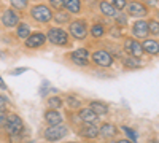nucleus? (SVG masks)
I'll return each mask as SVG.
<instances>
[{
  "mask_svg": "<svg viewBox=\"0 0 159 143\" xmlns=\"http://www.w3.org/2000/svg\"><path fill=\"white\" fill-rule=\"evenodd\" d=\"M46 40L56 46H67L70 43V37L67 30H64L61 27H49L46 34Z\"/></svg>",
  "mask_w": 159,
  "mask_h": 143,
  "instance_id": "obj_1",
  "label": "nucleus"
},
{
  "mask_svg": "<svg viewBox=\"0 0 159 143\" xmlns=\"http://www.w3.org/2000/svg\"><path fill=\"white\" fill-rule=\"evenodd\" d=\"M67 134H69V127L61 123V124H56V126H48V129L45 131L43 135H45L46 141H59Z\"/></svg>",
  "mask_w": 159,
  "mask_h": 143,
  "instance_id": "obj_2",
  "label": "nucleus"
},
{
  "mask_svg": "<svg viewBox=\"0 0 159 143\" xmlns=\"http://www.w3.org/2000/svg\"><path fill=\"white\" fill-rule=\"evenodd\" d=\"M30 16L40 24H48L54 15H52V11H51L49 7H46V5H35L30 10Z\"/></svg>",
  "mask_w": 159,
  "mask_h": 143,
  "instance_id": "obj_3",
  "label": "nucleus"
},
{
  "mask_svg": "<svg viewBox=\"0 0 159 143\" xmlns=\"http://www.w3.org/2000/svg\"><path fill=\"white\" fill-rule=\"evenodd\" d=\"M22 131H24L22 119L18 114H8V119H7V124H5V132L10 137H15V135L22 134Z\"/></svg>",
  "mask_w": 159,
  "mask_h": 143,
  "instance_id": "obj_4",
  "label": "nucleus"
},
{
  "mask_svg": "<svg viewBox=\"0 0 159 143\" xmlns=\"http://www.w3.org/2000/svg\"><path fill=\"white\" fill-rule=\"evenodd\" d=\"M91 57H92L96 65H99L102 69H108V67L113 65V56H111V53H108V51H105V49L94 51Z\"/></svg>",
  "mask_w": 159,
  "mask_h": 143,
  "instance_id": "obj_5",
  "label": "nucleus"
},
{
  "mask_svg": "<svg viewBox=\"0 0 159 143\" xmlns=\"http://www.w3.org/2000/svg\"><path fill=\"white\" fill-rule=\"evenodd\" d=\"M88 32H89V29H88V25H86L84 21H73V22H70L69 34L73 38H76V40H83V38H86Z\"/></svg>",
  "mask_w": 159,
  "mask_h": 143,
  "instance_id": "obj_6",
  "label": "nucleus"
},
{
  "mask_svg": "<svg viewBox=\"0 0 159 143\" xmlns=\"http://www.w3.org/2000/svg\"><path fill=\"white\" fill-rule=\"evenodd\" d=\"M127 15L129 16H135V18H143L148 15V8L147 5H143L142 2H135V0H132V2H127L126 8Z\"/></svg>",
  "mask_w": 159,
  "mask_h": 143,
  "instance_id": "obj_7",
  "label": "nucleus"
},
{
  "mask_svg": "<svg viewBox=\"0 0 159 143\" xmlns=\"http://www.w3.org/2000/svg\"><path fill=\"white\" fill-rule=\"evenodd\" d=\"M124 49L127 51L129 56H134V57H137V59H142L143 54H145L142 43L137 42V40H134V38H127V40L124 42Z\"/></svg>",
  "mask_w": 159,
  "mask_h": 143,
  "instance_id": "obj_8",
  "label": "nucleus"
},
{
  "mask_svg": "<svg viewBox=\"0 0 159 143\" xmlns=\"http://www.w3.org/2000/svg\"><path fill=\"white\" fill-rule=\"evenodd\" d=\"M2 24L5 27H16L19 24V15L16 10L13 8H8L2 13Z\"/></svg>",
  "mask_w": 159,
  "mask_h": 143,
  "instance_id": "obj_9",
  "label": "nucleus"
},
{
  "mask_svg": "<svg viewBox=\"0 0 159 143\" xmlns=\"http://www.w3.org/2000/svg\"><path fill=\"white\" fill-rule=\"evenodd\" d=\"M24 42H25L24 45L27 46V48H30V49H37V48H42V46L46 43V35H45V34H40V32H37V34H30Z\"/></svg>",
  "mask_w": 159,
  "mask_h": 143,
  "instance_id": "obj_10",
  "label": "nucleus"
},
{
  "mask_svg": "<svg viewBox=\"0 0 159 143\" xmlns=\"http://www.w3.org/2000/svg\"><path fill=\"white\" fill-rule=\"evenodd\" d=\"M150 34L148 30V22L147 21H143V19H139L134 22V25H132V35H134L135 38H147Z\"/></svg>",
  "mask_w": 159,
  "mask_h": 143,
  "instance_id": "obj_11",
  "label": "nucleus"
},
{
  "mask_svg": "<svg viewBox=\"0 0 159 143\" xmlns=\"http://www.w3.org/2000/svg\"><path fill=\"white\" fill-rule=\"evenodd\" d=\"M80 135L83 138H88V140H94L99 137V129L96 127V124H83L80 127Z\"/></svg>",
  "mask_w": 159,
  "mask_h": 143,
  "instance_id": "obj_12",
  "label": "nucleus"
},
{
  "mask_svg": "<svg viewBox=\"0 0 159 143\" xmlns=\"http://www.w3.org/2000/svg\"><path fill=\"white\" fill-rule=\"evenodd\" d=\"M78 118H80V121H81L83 124H96V121H97L99 116H97L94 111H92L89 107H86V108H81V110H80Z\"/></svg>",
  "mask_w": 159,
  "mask_h": 143,
  "instance_id": "obj_13",
  "label": "nucleus"
},
{
  "mask_svg": "<svg viewBox=\"0 0 159 143\" xmlns=\"http://www.w3.org/2000/svg\"><path fill=\"white\" fill-rule=\"evenodd\" d=\"M142 46H143L145 53L150 54V56H157L159 54V42L153 40V38H145Z\"/></svg>",
  "mask_w": 159,
  "mask_h": 143,
  "instance_id": "obj_14",
  "label": "nucleus"
},
{
  "mask_svg": "<svg viewBox=\"0 0 159 143\" xmlns=\"http://www.w3.org/2000/svg\"><path fill=\"white\" fill-rule=\"evenodd\" d=\"M62 114L57 111V110H48L46 113H45V121L48 123V126H56V124H61L62 123Z\"/></svg>",
  "mask_w": 159,
  "mask_h": 143,
  "instance_id": "obj_15",
  "label": "nucleus"
},
{
  "mask_svg": "<svg viewBox=\"0 0 159 143\" xmlns=\"http://www.w3.org/2000/svg\"><path fill=\"white\" fill-rule=\"evenodd\" d=\"M116 134H118L116 126L115 124H110V123L102 124V127L99 129V135H102L103 138H113Z\"/></svg>",
  "mask_w": 159,
  "mask_h": 143,
  "instance_id": "obj_16",
  "label": "nucleus"
},
{
  "mask_svg": "<svg viewBox=\"0 0 159 143\" xmlns=\"http://www.w3.org/2000/svg\"><path fill=\"white\" fill-rule=\"evenodd\" d=\"M89 108L94 111L97 116H102V114H107L108 113V105L103 102H99V100H92L89 103Z\"/></svg>",
  "mask_w": 159,
  "mask_h": 143,
  "instance_id": "obj_17",
  "label": "nucleus"
},
{
  "mask_svg": "<svg viewBox=\"0 0 159 143\" xmlns=\"http://www.w3.org/2000/svg\"><path fill=\"white\" fill-rule=\"evenodd\" d=\"M62 5L69 13L76 15V13L81 11V0H62Z\"/></svg>",
  "mask_w": 159,
  "mask_h": 143,
  "instance_id": "obj_18",
  "label": "nucleus"
},
{
  "mask_svg": "<svg viewBox=\"0 0 159 143\" xmlns=\"http://www.w3.org/2000/svg\"><path fill=\"white\" fill-rule=\"evenodd\" d=\"M99 10L103 13L105 16H108V18H115L116 16V10H115V7L110 3V2H107V0H102V2L99 3Z\"/></svg>",
  "mask_w": 159,
  "mask_h": 143,
  "instance_id": "obj_19",
  "label": "nucleus"
},
{
  "mask_svg": "<svg viewBox=\"0 0 159 143\" xmlns=\"http://www.w3.org/2000/svg\"><path fill=\"white\" fill-rule=\"evenodd\" d=\"M16 35H18V38H21V40H25V38L30 35V25L27 22H19L18 29H16Z\"/></svg>",
  "mask_w": 159,
  "mask_h": 143,
  "instance_id": "obj_20",
  "label": "nucleus"
},
{
  "mask_svg": "<svg viewBox=\"0 0 159 143\" xmlns=\"http://www.w3.org/2000/svg\"><path fill=\"white\" fill-rule=\"evenodd\" d=\"M57 24H65V22H70V13L69 11H62V10H57V13L52 16Z\"/></svg>",
  "mask_w": 159,
  "mask_h": 143,
  "instance_id": "obj_21",
  "label": "nucleus"
},
{
  "mask_svg": "<svg viewBox=\"0 0 159 143\" xmlns=\"http://www.w3.org/2000/svg\"><path fill=\"white\" fill-rule=\"evenodd\" d=\"M124 65H126L127 69H139V67L142 65V62H140V59H137V57H134V56H129V57L124 59Z\"/></svg>",
  "mask_w": 159,
  "mask_h": 143,
  "instance_id": "obj_22",
  "label": "nucleus"
},
{
  "mask_svg": "<svg viewBox=\"0 0 159 143\" xmlns=\"http://www.w3.org/2000/svg\"><path fill=\"white\" fill-rule=\"evenodd\" d=\"M91 35L94 37V38H100V37H103V35H105V27H103L102 24H99V22L94 24V25L91 27Z\"/></svg>",
  "mask_w": 159,
  "mask_h": 143,
  "instance_id": "obj_23",
  "label": "nucleus"
},
{
  "mask_svg": "<svg viewBox=\"0 0 159 143\" xmlns=\"http://www.w3.org/2000/svg\"><path fill=\"white\" fill-rule=\"evenodd\" d=\"M27 3H29V0H10V5L13 10H16V11H22L27 8Z\"/></svg>",
  "mask_w": 159,
  "mask_h": 143,
  "instance_id": "obj_24",
  "label": "nucleus"
},
{
  "mask_svg": "<svg viewBox=\"0 0 159 143\" xmlns=\"http://www.w3.org/2000/svg\"><path fill=\"white\" fill-rule=\"evenodd\" d=\"M70 56H75V57H80V59L89 60V51H88L86 48H78V49L73 51V53H70Z\"/></svg>",
  "mask_w": 159,
  "mask_h": 143,
  "instance_id": "obj_25",
  "label": "nucleus"
},
{
  "mask_svg": "<svg viewBox=\"0 0 159 143\" xmlns=\"http://www.w3.org/2000/svg\"><path fill=\"white\" fill-rule=\"evenodd\" d=\"M48 105H49L51 108L57 110V108H61V107L64 105V102H62V99H61V97L54 96V97H49V99H48Z\"/></svg>",
  "mask_w": 159,
  "mask_h": 143,
  "instance_id": "obj_26",
  "label": "nucleus"
},
{
  "mask_svg": "<svg viewBox=\"0 0 159 143\" xmlns=\"http://www.w3.org/2000/svg\"><path fill=\"white\" fill-rule=\"evenodd\" d=\"M123 131H124V134L129 137V140H132L134 143L137 141V137H139V135H137V132L134 131V129H130V127H127V126H123Z\"/></svg>",
  "mask_w": 159,
  "mask_h": 143,
  "instance_id": "obj_27",
  "label": "nucleus"
},
{
  "mask_svg": "<svg viewBox=\"0 0 159 143\" xmlns=\"http://www.w3.org/2000/svg\"><path fill=\"white\" fill-rule=\"evenodd\" d=\"M148 30H150V34H153V35H159V21H150L148 22Z\"/></svg>",
  "mask_w": 159,
  "mask_h": 143,
  "instance_id": "obj_28",
  "label": "nucleus"
},
{
  "mask_svg": "<svg viewBox=\"0 0 159 143\" xmlns=\"http://www.w3.org/2000/svg\"><path fill=\"white\" fill-rule=\"evenodd\" d=\"M111 5L115 7L116 11H123L127 5V0H111Z\"/></svg>",
  "mask_w": 159,
  "mask_h": 143,
  "instance_id": "obj_29",
  "label": "nucleus"
},
{
  "mask_svg": "<svg viewBox=\"0 0 159 143\" xmlns=\"http://www.w3.org/2000/svg\"><path fill=\"white\" fill-rule=\"evenodd\" d=\"M67 103H69L70 108H80V107H81L80 100H78L76 97H73V96H69V97H67Z\"/></svg>",
  "mask_w": 159,
  "mask_h": 143,
  "instance_id": "obj_30",
  "label": "nucleus"
},
{
  "mask_svg": "<svg viewBox=\"0 0 159 143\" xmlns=\"http://www.w3.org/2000/svg\"><path fill=\"white\" fill-rule=\"evenodd\" d=\"M70 59H72L73 64H76V65H81V67H86L88 64H89V60H86V59H80V57H75V56H70Z\"/></svg>",
  "mask_w": 159,
  "mask_h": 143,
  "instance_id": "obj_31",
  "label": "nucleus"
},
{
  "mask_svg": "<svg viewBox=\"0 0 159 143\" xmlns=\"http://www.w3.org/2000/svg\"><path fill=\"white\" fill-rule=\"evenodd\" d=\"M48 91L51 92V84H49L48 81H43V84L40 86V94H42V96H46Z\"/></svg>",
  "mask_w": 159,
  "mask_h": 143,
  "instance_id": "obj_32",
  "label": "nucleus"
},
{
  "mask_svg": "<svg viewBox=\"0 0 159 143\" xmlns=\"http://www.w3.org/2000/svg\"><path fill=\"white\" fill-rule=\"evenodd\" d=\"M49 2V5H51V8H54V10H62V0H48Z\"/></svg>",
  "mask_w": 159,
  "mask_h": 143,
  "instance_id": "obj_33",
  "label": "nucleus"
},
{
  "mask_svg": "<svg viewBox=\"0 0 159 143\" xmlns=\"http://www.w3.org/2000/svg\"><path fill=\"white\" fill-rule=\"evenodd\" d=\"M7 119H8V114H7V111H5V110H0V127H5Z\"/></svg>",
  "mask_w": 159,
  "mask_h": 143,
  "instance_id": "obj_34",
  "label": "nucleus"
},
{
  "mask_svg": "<svg viewBox=\"0 0 159 143\" xmlns=\"http://www.w3.org/2000/svg\"><path fill=\"white\" fill-rule=\"evenodd\" d=\"M27 70H29L27 67H18V69H15V70H11V72H10V75L18 76V75H21V73H24V72H27Z\"/></svg>",
  "mask_w": 159,
  "mask_h": 143,
  "instance_id": "obj_35",
  "label": "nucleus"
},
{
  "mask_svg": "<svg viewBox=\"0 0 159 143\" xmlns=\"http://www.w3.org/2000/svg\"><path fill=\"white\" fill-rule=\"evenodd\" d=\"M115 18H116V22L118 24H121V25H126L127 24V16H123L121 15V16H115Z\"/></svg>",
  "mask_w": 159,
  "mask_h": 143,
  "instance_id": "obj_36",
  "label": "nucleus"
},
{
  "mask_svg": "<svg viewBox=\"0 0 159 143\" xmlns=\"http://www.w3.org/2000/svg\"><path fill=\"white\" fill-rule=\"evenodd\" d=\"M147 5L148 7H157L159 5V0H147Z\"/></svg>",
  "mask_w": 159,
  "mask_h": 143,
  "instance_id": "obj_37",
  "label": "nucleus"
},
{
  "mask_svg": "<svg viewBox=\"0 0 159 143\" xmlns=\"http://www.w3.org/2000/svg\"><path fill=\"white\" fill-rule=\"evenodd\" d=\"M111 37H119V35H121V32H119V29L118 27H115V29H111Z\"/></svg>",
  "mask_w": 159,
  "mask_h": 143,
  "instance_id": "obj_38",
  "label": "nucleus"
},
{
  "mask_svg": "<svg viewBox=\"0 0 159 143\" xmlns=\"http://www.w3.org/2000/svg\"><path fill=\"white\" fill-rule=\"evenodd\" d=\"M0 110H5V99L0 96Z\"/></svg>",
  "mask_w": 159,
  "mask_h": 143,
  "instance_id": "obj_39",
  "label": "nucleus"
},
{
  "mask_svg": "<svg viewBox=\"0 0 159 143\" xmlns=\"http://www.w3.org/2000/svg\"><path fill=\"white\" fill-rule=\"evenodd\" d=\"M0 87H2L3 91H7V89H8V87H7V84L3 83V78H2V76H0Z\"/></svg>",
  "mask_w": 159,
  "mask_h": 143,
  "instance_id": "obj_40",
  "label": "nucleus"
},
{
  "mask_svg": "<svg viewBox=\"0 0 159 143\" xmlns=\"http://www.w3.org/2000/svg\"><path fill=\"white\" fill-rule=\"evenodd\" d=\"M118 143H134L132 140H127V138H123V140H118Z\"/></svg>",
  "mask_w": 159,
  "mask_h": 143,
  "instance_id": "obj_41",
  "label": "nucleus"
},
{
  "mask_svg": "<svg viewBox=\"0 0 159 143\" xmlns=\"http://www.w3.org/2000/svg\"><path fill=\"white\" fill-rule=\"evenodd\" d=\"M67 143H78V141H67Z\"/></svg>",
  "mask_w": 159,
  "mask_h": 143,
  "instance_id": "obj_42",
  "label": "nucleus"
},
{
  "mask_svg": "<svg viewBox=\"0 0 159 143\" xmlns=\"http://www.w3.org/2000/svg\"><path fill=\"white\" fill-rule=\"evenodd\" d=\"M127 2H129V0H127Z\"/></svg>",
  "mask_w": 159,
  "mask_h": 143,
  "instance_id": "obj_43",
  "label": "nucleus"
}]
</instances>
